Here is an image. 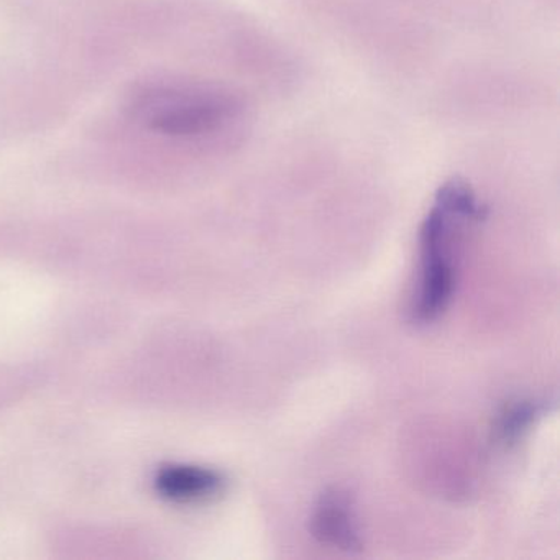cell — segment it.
<instances>
[{"mask_svg":"<svg viewBox=\"0 0 560 560\" xmlns=\"http://www.w3.org/2000/svg\"><path fill=\"white\" fill-rule=\"evenodd\" d=\"M487 214L488 209L464 179H448L438 189L434 205L419 232L421 280L411 311L415 323H432L447 310L455 291L452 257L455 231L462 225L483 221Z\"/></svg>","mask_w":560,"mask_h":560,"instance_id":"1","label":"cell"},{"mask_svg":"<svg viewBox=\"0 0 560 560\" xmlns=\"http://www.w3.org/2000/svg\"><path fill=\"white\" fill-rule=\"evenodd\" d=\"M549 412V402L546 401H516L508 405L494 422V439L501 444H514L536 419Z\"/></svg>","mask_w":560,"mask_h":560,"instance_id":"5","label":"cell"},{"mask_svg":"<svg viewBox=\"0 0 560 560\" xmlns=\"http://www.w3.org/2000/svg\"><path fill=\"white\" fill-rule=\"evenodd\" d=\"M224 480L209 468L175 465L160 471L156 487L163 497L175 501H195L211 497L221 490Z\"/></svg>","mask_w":560,"mask_h":560,"instance_id":"4","label":"cell"},{"mask_svg":"<svg viewBox=\"0 0 560 560\" xmlns=\"http://www.w3.org/2000/svg\"><path fill=\"white\" fill-rule=\"evenodd\" d=\"M310 530L314 539L332 549L350 553L363 549L353 498L346 488L330 487L319 494L311 511Z\"/></svg>","mask_w":560,"mask_h":560,"instance_id":"3","label":"cell"},{"mask_svg":"<svg viewBox=\"0 0 560 560\" xmlns=\"http://www.w3.org/2000/svg\"><path fill=\"white\" fill-rule=\"evenodd\" d=\"M143 129L172 139H198L219 132L242 113L229 88L201 81H168L143 88L130 104Z\"/></svg>","mask_w":560,"mask_h":560,"instance_id":"2","label":"cell"}]
</instances>
